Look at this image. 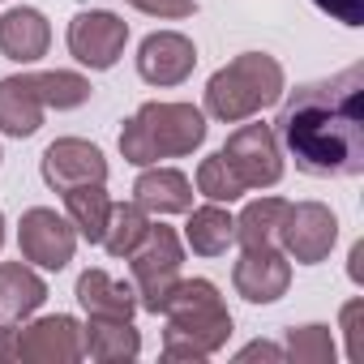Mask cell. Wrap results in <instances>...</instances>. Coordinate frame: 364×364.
Returning a JSON list of instances; mask_svg holds the SVG:
<instances>
[{"instance_id": "6da1fadb", "label": "cell", "mask_w": 364, "mask_h": 364, "mask_svg": "<svg viewBox=\"0 0 364 364\" xmlns=\"http://www.w3.org/2000/svg\"><path fill=\"white\" fill-rule=\"evenodd\" d=\"M274 137L304 176H360L364 171V65L287 95Z\"/></svg>"}, {"instance_id": "7a4b0ae2", "label": "cell", "mask_w": 364, "mask_h": 364, "mask_svg": "<svg viewBox=\"0 0 364 364\" xmlns=\"http://www.w3.org/2000/svg\"><path fill=\"white\" fill-rule=\"evenodd\" d=\"M163 355L167 360H202L232 338V313L210 279H176L163 300Z\"/></svg>"}, {"instance_id": "3957f363", "label": "cell", "mask_w": 364, "mask_h": 364, "mask_svg": "<svg viewBox=\"0 0 364 364\" xmlns=\"http://www.w3.org/2000/svg\"><path fill=\"white\" fill-rule=\"evenodd\" d=\"M206 141V116L193 103H141L133 120L120 129V154L137 167L159 159L193 154Z\"/></svg>"}, {"instance_id": "277c9868", "label": "cell", "mask_w": 364, "mask_h": 364, "mask_svg": "<svg viewBox=\"0 0 364 364\" xmlns=\"http://www.w3.org/2000/svg\"><path fill=\"white\" fill-rule=\"evenodd\" d=\"M283 65L266 52H245L206 82V112L223 124H240L283 99Z\"/></svg>"}, {"instance_id": "5b68a950", "label": "cell", "mask_w": 364, "mask_h": 364, "mask_svg": "<svg viewBox=\"0 0 364 364\" xmlns=\"http://www.w3.org/2000/svg\"><path fill=\"white\" fill-rule=\"evenodd\" d=\"M133 262V279H137V304L146 313H163V300L167 291L176 287L180 279V266H185V249H180V236L171 228H154L146 232V240L129 253Z\"/></svg>"}, {"instance_id": "8992f818", "label": "cell", "mask_w": 364, "mask_h": 364, "mask_svg": "<svg viewBox=\"0 0 364 364\" xmlns=\"http://www.w3.org/2000/svg\"><path fill=\"white\" fill-rule=\"evenodd\" d=\"M223 159L232 163L245 189H270L283 180V150H279V137L270 124H240L228 137Z\"/></svg>"}, {"instance_id": "52a82bcc", "label": "cell", "mask_w": 364, "mask_h": 364, "mask_svg": "<svg viewBox=\"0 0 364 364\" xmlns=\"http://www.w3.org/2000/svg\"><path fill=\"white\" fill-rule=\"evenodd\" d=\"M279 240H283L287 257H296L300 266H317L330 257V249L338 240V219L321 202H300V206L287 202V215L279 223Z\"/></svg>"}, {"instance_id": "ba28073f", "label": "cell", "mask_w": 364, "mask_h": 364, "mask_svg": "<svg viewBox=\"0 0 364 364\" xmlns=\"http://www.w3.org/2000/svg\"><path fill=\"white\" fill-rule=\"evenodd\" d=\"M129 43V22L107 9H86L69 22V52L86 69H112Z\"/></svg>"}, {"instance_id": "9c48e42d", "label": "cell", "mask_w": 364, "mask_h": 364, "mask_svg": "<svg viewBox=\"0 0 364 364\" xmlns=\"http://www.w3.org/2000/svg\"><path fill=\"white\" fill-rule=\"evenodd\" d=\"M18 245H22V257L43 266V270H65L73 262V249H77V232L69 219H60L56 210L48 206H35L22 215L18 223Z\"/></svg>"}, {"instance_id": "30bf717a", "label": "cell", "mask_w": 364, "mask_h": 364, "mask_svg": "<svg viewBox=\"0 0 364 364\" xmlns=\"http://www.w3.org/2000/svg\"><path fill=\"white\" fill-rule=\"evenodd\" d=\"M14 360H22V364H73V360H82V326L69 313L39 317L14 334Z\"/></svg>"}, {"instance_id": "8fae6325", "label": "cell", "mask_w": 364, "mask_h": 364, "mask_svg": "<svg viewBox=\"0 0 364 364\" xmlns=\"http://www.w3.org/2000/svg\"><path fill=\"white\" fill-rule=\"evenodd\" d=\"M43 180L48 189L65 193L73 185H103L107 180V159L99 146L82 141V137H60L43 150Z\"/></svg>"}, {"instance_id": "7c38bea8", "label": "cell", "mask_w": 364, "mask_h": 364, "mask_svg": "<svg viewBox=\"0 0 364 364\" xmlns=\"http://www.w3.org/2000/svg\"><path fill=\"white\" fill-rule=\"evenodd\" d=\"M198 65V48L180 31H154L137 48V73L150 86H180Z\"/></svg>"}, {"instance_id": "4fadbf2b", "label": "cell", "mask_w": 364, "mask_h": 364, "mask_svg": "<svg viewBox=\"0 0 364 364\" xmlns=\"http://www.w3.org/2000/svg\"><path fill=\"white\" fill-rule=\"evenodd\" d=\"M232 283L236 291L249 300V304H274L287 283H291V262L287 253H279L274 245H257V249H245V257L236 262L232 270Z\"/></svg>"}, {"instance_id": "5bb4252c", "label": "cell", "mask_w": 364, "mask_h": 364, "mask_svg": "<svg viewBox=\"0 0 364 364\" xmlns=\"http://www.w3.org/2000/svg\"><path fill=\"white\" fill-rule=\"evenodd\" d=\"M133 202L150 215H185V210H193V185L176 167H150L137 176Z\"/></svg>"}, {"instance_id": "9a60e30c", "label": "cell", "mask_w": 364, "mask_h": 364, "mask_svg": "<svg viewBox=\"0 0 364 364\" xmlns=\"http://www.w3.org/2000/svg\"><path fill=\"white\" fill-rule=\"evenodd\" d=\"M48 43H52V26L39 9L22 5V9H9L0 18V52L18 65H35L39 56H48Z\"/></svg>"}, {"instance_id": "2e32d148", "label": "cell", "mask_w": 364, "mask_h": 364, "mask_svg": "<svg viewBox=\"0 0 364 364\" xmlns=\"http://www.w3.org/2000/svg\"><path fill=\"white\" fill-rule=\"evenodd\" d=\"M77 304L90 313V317H120V321H133L137 313V291L120 279H112L107 270H86L77 279Z\"/></svg>"}, {"instance_id": "e0dca14e", "label": "cell", "mask_w": 364, "mask_h": 364, "mask_svg": "<svg viewBox=\"0 0 364 364\" xmlns=\"http://www.w3.org/2000/svg\"><path fill=\"white\" fill-rule=\"evenodd\" d=\"M43 124V103L31 86V73L0 77V133L9 137H31Z\"/></svg>"}, {"instance_id": "ac0fdd59", "label": "cell", "mask_w": 364, "mask_h": 364, "mask_svg": "<svg viewBox=\"0 0 364 364\" xmlns=\"http://www.w3.org/2000/svg\"><path fill=\"white\" fill-rule=\"evenodd\" d=\"M137 351H141V334L133 330V321L90 317V326L82 330V355L99 364H120V360H133Z\"/></svg>"}, {"instance_id": "d6986e66", "label": "cell", "mask_w": 364, "mask_h": 364, "mask_svg": "<svg viewBox=\"0 0 364 364\" xmlns=\"http://www.w3.org/2000/svg\"><path fill=\"white\" fill-rule=\"evenodd\" d=\"M43 300H48V283L31 266L0 262V317H9V321L31 317Z\"/></svg>"}, {"instance_id": "ffe728a7", "label": "cell", "mask_w": 364, "mask_h": 364, "mask_svg": "<svg viewBox=\"0 0 364 364\" xmlns=\"http://www.w3.org/2000/svg\"><path fill=\"white\" fill-rule=\"evenodd\" d=\"M185 240L198 257H219L232 249L236 240V219L223 210V202H210V206H198L185 223Z\"/></svg>"}, {"instance_id": "44dd1931", "label": "cell", "mask_w": 364, "mask_h": 364, "mask_svg": "<svg viewBox=\"0 0 364 364\" xmlns=\"http://www.w3.org/2000/svg\"><path fill=\"white\" fill-rule=\"evenodd\" d=\"M65 210H69V223L82 240H90V245L103 240V228H107V215H112V198L103 193V185L65 189Z\"/></svg>"}, {"instance_id": "7402d4cb", "label": "cell", "mask_w": 364, "mask_h": 364, "mask_svg": "<svg viewBox=\"0 0 364 364\" xmlns=\"http://www.w3.org/2000/svg\"><path fill=\"white\" fill-rule=\"evenodd\" d=\"M146 232H150V210H141L137 202H120V206H112L99 245H103L112 257H129V253L146 240Z\"/></svg>"}, {"instance_id": "603a6c76", "label": "cell", "mask_w": 364, "mask_h": 364, "mask_svg": "<svg viewBox=\"0 0 364 364\" xmlns=\"http://www.w3.org/2000/svg\"><path fill=\"white\" fill-rule=\"evenodd\" d=\"M283 215H287V202H283V198H257V202H249L245 215L236 219V240H240L245 249L274 245Z\"/></svg>"}, {"instance_id": "cb8c5ba5", "label": "cell", "mask_w": 364, "mask_h": 364, "mask_svg": "<svg viewBox=\"0 0 364 364\" xmlns=\"http://www.w3.org/2000/svg\"><path fill=\"white\" fill-rule=\"evenodd\" d=\"M31 86L39 95L43 107H56V112H69V107H82L90 99V82L82 73H65V69H52V73H31Z\"/></svg>"}, {"instance_id": "d4e9b609", "label": "cell", "mask_w": 364, "mask_h": 364, "mask_svg": "<svg viewBox=\"0 0 364 364\" xmlns=\"http://www.w3.org/2000/svg\"><path fill=\"white\" fill-rule=\"evenodd\" d=\"M198 193L202 198H210V202H240L249 189L240 185V176L232 171V163L223 159V150L219 154H210V159H202V167H198Z\"/></svg>"}, {"instance_id": "484cf974", "label": "cell", "mask_w": 364, "mask_h": 364, "mask_svg": "<svg viewBox=\"0 0 364 364\" xmlns=\"http://www.w3.org/2000/svg\"><path fill=\"white\" fill-rule=\"evenodd\" d=\"M287 355L296 364H330L334 360L330 326H296V330H287Z\"/></svg>"}, {"instance_id": "4316f807", "label": "cell", "mask_w": 364, "mask_h": 364, "mask_svg": "<svg viewBox=\"0 0 364 364\" xmlns=\"http://www.w3.org/2000/svg\"><path fill=\"white\" fill-rule=\"evenodd\" d=\"M343 334H347V360L364 364V300L343 304Z\"/></svg>"}, {"instance_id": "83f0119b", "label": "cell", "mask_w": 364, "mask_h": 364, "mask_svg": "<svg viewBox=\"0 0 364 364\" xmlns=\"http://www.w3.org/2000/svg\"><path fill=\"white\" fill-rule=\"evenodd\" d=\"M313 5L343 26H364V0H313Z\"/></svg>"}, {"instance_id": "f1b7e54d", "label": "cell", "mask_w": 364, "mask_h": 364, "mask_svg": "<svg viewBox=\"0 0 364 364\" xmlns=\"http://www.w3.org/2000/svg\"><path fill=\"white\" fill-rule=\"evenodd\" d=\"M133 9H141V14H150V18H189L198 5L193 0H129Z\"/></svg>"}, {"instance_id": "f546056e", "label": "cell", "mask_w": 364, "mask_h": 364, "mask_svg": "<svg viewBox=\"0 0 364 364\" xmlns=\"http://www.w3.org/2000/svg\"><path fill=\"white\" fill-rule=\"evenodd\" d=\"M240 360H283V347H274V343H249L240 351Z\"/></svg>"}, {"instance_id": "4dcf8cb0", "label": "cell", "mask_w": 364, "mask_h": 364, "mask_svg": "<svg viewBox=\"0 0 364 364\" xmlns=\"http://www.w3.org/2000/svg\"><path fill=\"white\" fill-rule=\"evenodd\" d=\"M347 270H351V279H355V283L364 279V245H355V249H351V266H347Z\"/></svg>"}, {"instance_id": "1f68e13d", "label": "cell", "mask_w": 364, "mask_h": 364, "mask_svg": "<svg viewBox=\"0 0 364 364\" xmlns=\"http://www.w3.org/2000/svg\"><path fill=\"white\" fill-rule=\"evenodd\" d=\"M0 245H5V215H0Z\"/></svg>"}]
</instances>
